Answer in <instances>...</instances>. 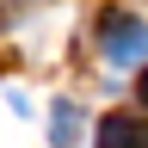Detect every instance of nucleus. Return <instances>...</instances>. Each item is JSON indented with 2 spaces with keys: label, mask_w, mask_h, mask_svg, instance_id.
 Returning <instances> with one entry per match:
<instances>
[{
  "label": "nucleus",
  "mask_w": 148,
  "mask_h": 148,
  "mask_svg": "<svg viewBox=\"0 0 148 148\" xmlns=\"http://www.w3.org/2000/svg\"><path fill=\"white\" fill-rule=\"evenodd\" d=\"M49 136H56V148H74V136H80V111H74L68 99L56 105V117H49Z\"/></svg>",
  "instance_id": "3"
},
{
  "label": "nucleus",
  "mask_w": 148,
  "mask_h": 148,
  "mask_svg": "<svg viewBox=\"0 0 148 148\" xmlns=\"http://www.w3.org/2000/svg\"><path fill=\"white\" fill-rule=\"evenodd\" d=\"M99 43H105V62H111V68H136L142 56H148V25L130 18V12H105Z\"/></svg>",
  "instance_id": "1"
},
{
  "label": "nucleus",
  "mask_w": 148,
  "mask_h": 148,
  "mask_svg": "<svg viewBox=\"0 0 148 148\" xmlns=\"http://www.w3.org/2000/svg\"><path fill=\"white\" fill-rule=\"evenodd\" d=\"M99 148H148V117L111 111V117L99 123Z\"/></svg>",
  "instance_id": "2"
},
{
  "label": "nucleus",
  "mask_w": 148,
  "mask_h": 148,
  "mask_svg": "<svg viewBox=\"0 0 148 148\" xmlns=\"http://www.w3.org/2000/svg\"><path fill=\"white\" fill-rule=\"evenodd\" d=\"M136 99H142V105H148V68H142V80H136Z\"/></svg>",
  "instance_id": "4"
}]
</instances>
